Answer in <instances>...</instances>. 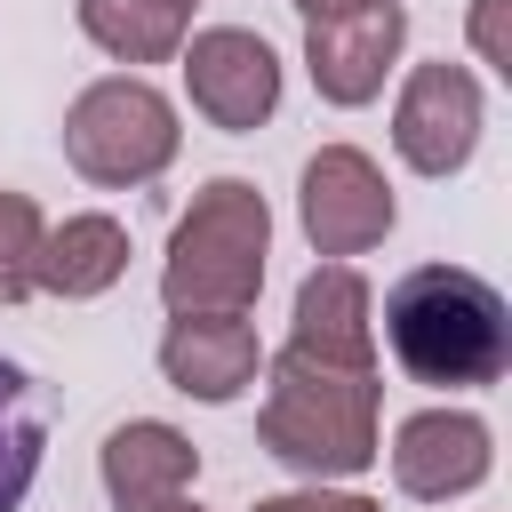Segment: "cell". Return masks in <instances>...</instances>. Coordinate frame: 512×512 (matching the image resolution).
<instances>
[{"mask_svg":"<svg viewBox=\"0 0 512 512\" xmlns=\"http://www.w3.org/2000/svg\"><path fill=\"white\" fill-rule=\"evenodd\" d=\"M384 352L408 384L480 392L512 368V304L464 264H416L384 288Z\"/></svg>","mask_w":512,"mask_h":512,"instance_id":"6da1fadb","label":"cell"},{"mask_svg":"<svg viewBox=\"0 0 512 512\" xmlns=\"http://www.w3.org/2000/svg\"><path fill=\"white\" fill-rule=\"evenodd\" d=\"M256 440H264V456H280L304 480H352V472H368L376 464V368L280 344L264 360Z\"/></svg>","mask_w":512,"mask_h":512,"instance_id":"7a4b0ae2","label":"cell"},{"mask_svg":"<svg viewBox=\"0 0 512 512\" xmlns=\"http://www.w3.org/2000/svg\"><path fill=\"white\" fill-rule=\"evenodd\" d=\"M272 256V208L248 176H208L168 232L160 304L168 312H248Z\"/></svg>","mask_w":512,"mask_h":512,"instance_id":"3957f363","label":"cell"},{"mask_svg":"<svg viewBox=\"0 0 512 512\" xmlns=\"http://www.w3.org/2000/svg\"><path fill=\"white\" fill-rule=\"evenodd\" d=\"M184 128H176V104L144 80V72H112V80H88L64 112V160L104 184V192H128V184H152L168 160H176Z\"/></svg>","mask_w":512,"mask_h":512,"instance_id":"277c9868","label":"cell"},{"mask_svg":"<svg viewBox=\"0 0 512 512\" xmlns=\"http://www.w3.org/2000/svg\"><path fill=\"white\" fill-rule=\"evenodd\" d=\"M184 88H192V112L224 136H248L280 112V56L264 32H240V24H208V32H184Z\"/></svg>","mask_w":512,"mask_h":512,"instance_id":"5b68a950","label":"cell"},{"mask_svg":"<svg viewBox=\"0 0 512 512\" xmlns=\"http://www.w3.org/2000/svg\"><path fill=\"white\" fill-rule=\"evenodd\" d=\"M480 128H488V96L464 64H416L400 80V104H392V152L416 168V176H456L472 152H480Z\"/></svg>","mask_w":512,"mask_h":512,"instance_id":"8992f818","label":"cell"},{"mask_svg":"<svg viewBox=\"0 0 512 512\" xmlns=\"http://www.w3.org/2000/svg\"><path fill=\"white\" fill-rule=\"evenodd\" d=\"M296 216H304V240L320 256H368L384 232H392V184L384 168L360 152V144H320L304 160V184H296Z\"/></svg>","mask_w":512,"mask_h":512,"instance_id":"52a82bcc","label":"cell"},{"mask_svg":"<svg viewBox=\"0 0 512 512\" xmlns=\"http://www.w3.org/2000/svg\"><path fill=\"white\" fill-rule=\"evenodd\" d=\"M496 464V432L472 416V408H416L400 416L392 432V480L400 496L416 504H448V496H472Z\"/></svg>","mask_w":512,"mask_h":512,"instance_id":"ba28073f","label":"cell"},{"mask_svg":"<svg viewBox=\"0 0 512 512\" xmlns=\"http://www.w3.org/2000/svg\"><path fill=\"white\" fill-rule=\"evenodd\" d=\"M400 40H408V16H400V0H368V8H352V16H320V24H304V72H312V88L328 96V104H368L376 88H384V72L400 64Z\"/></svg>","mask_w":512,"mask_h":512,"instance_id":"9c48e42d","label":"cell"},{"mask_svg":"<svg viewBox=\"0 0 512 512\" xmlns=\"http://www.w3.org/2000/svg\"><path fill=\"white\" fill-rule=\"evenodd\" d=\"M160 376L184 392V400H240L256 376H264V344L248 328V312H176L168 336H160Z\"/></svg>","mask_w":512,"mask_h":512,"instance_id":"30bf717a","label":"cell"},{"mask_svg":"<svg viewBox=\"0 0 512 512\" xmlns=\"http://www.w3.org/2000/svg\"><path fill=\"white\" fill-rule=\"evenodd\" d=\"M288 344L320 352V360H352V368H376V304H368V280L328 256L304 272L296 288V320H288Z\"/></svg>","mask_w":512,"mask_h":512,"instance_id":"8fae6325","label":"cell"},{"mask_svg":"<svg viewBox=\"0 0 512 512\" xmlns=\"http://www.w3.org/2000/svg\"><path fill=\"white\" fill-rule=\"evenodd\" d=\"M96 472H104V496L120 512H144V504H160V496H176V488L200 480V448L176 424H160V416H128V424L104 432Z\"/></svg>","mask_w":512,"mask_h":512,"instance_id":"7c38bea8","label":"cell"},{"mask_svg":"<svg viewBox=\"0 0 512 512\" xmlns=\"http://www.w3.org/2000/svg\"><path fill=\"white\" fill-rule=\"evenodd\" d=\"M120 272H128V224H120V216L88 208V216H64V224L40 232V272H32V280H40L48 296L88 304V296L120 288Z\"/></svg>","mask_w":512,"mask_h":512,"instance_id":"4fadbf2b","label":"cell"},{"mask_svg":"<svg viewBox=\"0 0 512 512\" xmlns=\"http://www.w3.org/2000/svg\"><path fill=\"white\" fill-rule=\"evenodd\" d=\"M72 16L120 64H168L184 48V32H192V8L184 0H72Z\"/></svg>","mask_w":512,"mask_h":512,"instance_id":"5bb4252c","label":"cell"},{"mask_svg":"<svg viewBox=\"0 0 512 512\" xmlns=\"http://www.w3.org/2000/svg\"><path fill=\"white\" fill-rule=\"evenodd\" d=\"M40 448H48V424H40V400H32V376L16 360H0V512H16L40 480Z\"/></svg>","mask_w":512,"mask_h":512,"instance_id":"9a60e30c","label":"cell"},{"mask_svg":"<svg viewBox=\"0 0 512 512\" xmlns=\"http://www.w3.org/2000/svg\"><path fill=\"white\" fill-rule=\"evenodd\" d=\"M40 208H32V192H0V304H24L40 280Z\"/></svg>","mask_w":512,"mask_h":512,"instance_id":"2e32d148","label":"cell"},{"mask_svg":"<svg viewBox=\"0 0 512 512\" xmlns=\"http://www.w3.org/2000/svg\"><path fill=\"white\" fill-rule=\"evenodd\" d=\"M472 48L488 72H512V0H472Z\"/></svg>","mask_w":512,"mask_h":512,"instance_id":"e0dca14e","label":"cell"},{"mask_svg":"<svg viewBox=\"0 0 512 512\" xmlns=\"http://www.w3.org/2000/svg\"><path fill=\"white\" fill-rule=\"evenodd\" d=\"M256 512H384V504H376V496H352V488L312 480V488H288V496H256Z\"/></svg>","mask_w":512,"mask_h":512,"instance_id":"ac0fdd59","label":"cell"},{"mask_svg":"<svg viewBox=\"0 0 512 512\" xmlns=\"http://www.w3.org/2000/svg\"><path fill=\"white\" fill-rule=\"evenodd\" d=\"M304 24H320V16H352V8H368V0H288Z\"/></svg>","mask_w":512,"mask_h":512,"instance_id":"d6986e66","label":"cell"},{"mask_svg":"<svg viewBox=\"0 0 512 512\" xmlns=\"http://www.w3.org/2000/svg\"><path fill=\"white\" fill-rule=\"evenodd\" d=\"M144 512H200V504H192V488H176V496H160V504H144Z\"/></svg>","mask_w":512,"mask_h":512,"instance_id":"ffe728a7","label":"cell"},{"mask_svg":"<svg viewBox=\"0 0 512 512\" xmlns=\"http://www.w3.org/2000/svg\"><path fill=\"white\" fill-rule=\"evenodd\" d=\"M184 8H200V0H184Z\"/></svg>","mask_w":512,"mask_h":512,"instance_id":"44dd1931","label":"cell"}]
</instances>
